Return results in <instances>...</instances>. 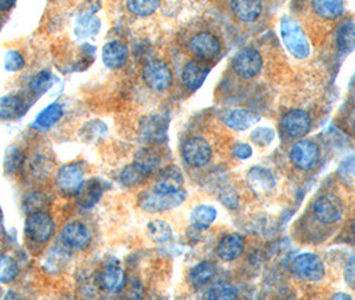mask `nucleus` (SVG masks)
Masks as SVG:
<instances>
[{"label": "nucleus", "mask_w": 355, "mask_h": 300, "mask_svg": "<svg viewBox=\"0 0 355 300\" xmlns=\"http://www.w3.org/2000/svg\"><path fill=\"white\" fill-rule=\"evenodd\" d=\"M290 161L298 170H311L320 161V148L313 141H297L290 150Z\"/></svg>", "instance_id": "12"}, {"label": "nucleus", "mask_w": 355, "mask_h": 300, "mask_svg": "<svg viewBox=\"0 0 355 300\" xmlns=\"http://www.w3.org/2000/svg\"><path fill=\"white\" fill-rule=\"evenodd\" d=\"M206 298L211 300L235 299L238 298V290L230 283H216L206 292Z\"/></svg>", "instance_id": "36"}, {"label": "nucleus", "mask_w": 355, "mask_h": 300, "mask_svg": "<svg viewBox=\"0 0 355 300\" xmlns=\"http://www.w3.org/2000/svg\"><path fill=\"white\" fill-rule=\"evenodd\" d=\"M216 276V265L213 262H200L190 270L189 279L196 288H203L213 282Z\"/></svg>", "instance_id": "26"}, {"label": "nucleus", "mask_w": 355, "mask_h": 300, "mask_svg": "<svg viewBox=\"0 0 355 300\" xmlns=\"http://www.w3.org/2000/svg\"><path fill=\"white\" fill-rule=\"evenodd\" d=\"M313 212L317 220L323 224L337 223L343 216V203L334 194H323L314 202Z\"/></svg>", "instance_id": "8"}, {"label": "nucleus", "mask_w": 355, "mask_h": 300, "mask_svg": "<svg viewBox=\"0 0 355 300\" xmlns=\"http://www.w3.org/2000/svg\"><path fill=\"white\" fill-rule=\"evenodd\" d=\"M345 279L347 284L355 287V256L352 258L345 267Z\"/></svg>", "instance_id": "44"}, {"label": "nucleus", "mask_w": 355, "mask_h": 300, "mask_svg": "<svg viewBox=\"0 0 355 300\" xmlns=\"http://www.w3.org/2000/svg\"><path fill=\"white\" fill-rule=\"evenodd\" d=\"M232 70L235 71L236 75H239L243 79H252L262 70L263 66V59L262 55L252 48V47H245L239 50L238 53L234 55L231 60Z\"/></svg>", "instance_id": "6"}, {"label": "nucleus", "mask_w": 355, "mask_h": 300, "mask_svg": "<svg viewBox=\"0 0 355 300\" xmlns=\"http://www.w3.org/2000/svg\"><path fill=\"white\" fill-rule=\"evenodd\" d=\"M168 119L162 115L144 116L139 123V132L143 139L150 143H162L167 138Z\"/></svg>", "instance_id": "14"}, {"label": "nucleus", "mask_w": 355, "mask_h": 300, "mask_svg": "<svg viewBox=\"0 0 355 300\" xmlns=\"http://www.w3.org/2000/svg\"><path fill=\"white\" fill-rule=\"evenodd\" d=\"M4 69L8 72H18V71L23 70L26 66V60L21 56V53L15 50L7 51L4 55Z\"/></svg>", "instance_id": "41"}, {"label": "nucleus", "mask_w": 355, "mask_h": 300, "mask_svg": "<svg viewBox=\"0 0 355 300\" xmlns=\"http://www.w3.org/2000/svg\"><path fill=\"white\" fill-rule=\"evenodd\" d=\"M55 83V76L50 71H40L34 75L30 80V89L35 95H43L51 89Z\"/></svg>", "instance_id": "35"}, {"label": "nucleus", "mask_w": 355, "mask_h": 300, "mask_svg": "<svg viewBox=\"0 0 355 300\" xmlns=\"http://www.w3.org/2000/svg\"><path fill=\"white\" fill-rule=\"evenodd\" d=\"M26 112L24 100L18 95H4L0 98V119L17 121Z\"/></svg>", "instance_id": "24"}, {"label": "nucleus", "mask_w": 355, "mask_h": 300, "mask_svg": "<svg viewBox=\"0 0 355 300\" xmlns=\"http://www.w3.org/2000/svg\"><path fill=\"white\" fill-rule=\"evenodd\" d=\"M211 69L205 64L202 60L189 62L182 71V82L186 89L196 91L203 86Z\"/></svg>", "instance_id": "19"}, {"label": "nucleus", "mask_w": 355, "mask_h": 300, "mask_svg": "<svg viewBox=\"0 0 355 300\" xmlns=\"http://www.w3.org/2000/svg\"><path fill=\"white\" fill-rule=\"evenodd\" d=\"M232 155L236 159H249L252 155V148H251V145L246 144V143H238L232 147Z\"/></svg>", "instance_id": "43"}, {"label": "nucleus", "mask_w": 355, "mask_h": 300, "mask_svg": "<svg viewBox=\"0 0 355 300\" xmlns=\"http://www.w3.org/2000/svg\"><path fill=\"white\" fill-rule=\"evenodd\" d=\"M144 177H147L143 174L142 170L135 163L127 166L123 168V171L121 173V182H122V184H125L127 187L137 186V184L142 183Z\"/></svg>", "instance_id": "38"}, {"label": "nucleus", "mask_w": 355, "mask_h": 300, "mask_svg": "<svg viewBox=\"0 0 355 300\" xmlns=\"http://www.w3.org/2000/svg\"><path fill=\"white\" fill-rule=\"evenodd\" d=\"M182 155L190 167L202 168L211 160L213 150L206 139L200 136H193L184 141L182 147Z\"/></svg>", "instance_id": "7"}, {"label": "nucleus", "mask_w": 355, "mask_h": 300, "mask_svg": "<svg viewBox=\"0 0 355 300\" xmlns=\"http://www.w3.org/2000/svg\"><path fill=\"white\" fill-rule=\"evenodd\" d=\"M19 272L20 267L14 258L8 255H0V283L7 284L14 282L18 278Z\"/></svg>", "instance_id": "34"}, {"label": "nucleus", "mask_w": 355, "mask_h": 300, "mask_svg": "<svg viewBox=\"0 0 355 300\" xmlns=\"http://www.w3.org/2000/svg\"><path fill=\"white\" fill-rule=\"evenodd\" d=\"M159 0H127L128 11L135 17L153 15L159 8Z\"/></svg>", "instance_id": "33"}, {"label": "nucleus", "mask_w": 355, "mask_h": 300, "mask_svg": "<svg viewBox=\"0 0 355 300\" xmlns=\"http://www.w3.org/2000/svg\"><path fill=\"white\" fill-rule=\"evenodd\" d=\"M101 30V20L92 12H85L79 15L73 24V34L78 39H89L96 35Z\"/></svg>", "instance_id": "27"}, {"label": "nucleus", "mask_w": 355, "mask_h": 300, "mask_svg": "<svg viewBox=\"0 0 355 300\" xmlns=\"http://www.w3.org/2000/svg\"><path fill=\"white\" fill-rule=\"evenodd\" d=\"M353 130H354V135H355V123H354V128H353Z\"/></svg>", "instance_id": "48"}, {"label": "nucleus", "mask_w": 355, "mask_h": 300, "mask_svg": "<svg viewBox=\"0 0 355 300\" xmlns=\"http://www.w3.org/2000/svg\"><path fill=\"white\" fill-rule=\"evenodd\" d=\"M274 139H275V131L268 127H257L251 132V141L261 147H266L268 144H271Z\"/></svg>", "instance_id": "40"}, {"label": "nucleus", "mask_w": 355, "mask_h": 300, "mask_svg": "<svg viewBox=\"0 0 355 300\" xmlns=\"http://www.w3.org/2000/svg\"><path fill=\"white\" fill-rule=\"evenodd\" d=\"M102 59L107 69L119 70L128 59V47L119 40H111L102 48Z\"/></svg>", "instance_id": "20"}, {"label": "nucleus", "mask_w": 355, "mask_h": 300, "mask_svg": "<svg viewBox=\"0 0 355 300\" xmlns=\"http://www.w3.org/2000/svg\"><path fill=\"white\" fill-rule=\"evenodd\" d=\"M313 11L322 19L333 20L343 14V0H311Z\"/></svg>", "instance_id": "30"}, {"label": "nucleus", "mask_w": 355, "mask_h": 300, "mask_svg": "<svg viewBox=\"0 0 355 300\" xmlns=\"http://www.w3.org/2000/svg\"><path fill=\"white\" fill-rule=\"evenodd\" d=\"M189 48L199 60L210 62L220 53L222 44L218 36L214 35L213 33L202 31L191 37L189 43Z\"/></svg>", "instance_id": "11"}, {"label": "nucleus", "mask_w": 355, "mask_h": 300, "mask_svg": "<svg viewBox=\"0 0 355 300\" xmlns=\"http://www.w3.org/2000/svg\"><path fill=\"white\" fill-rule=\"evenodd\" d=\"M334 299H352V297L347 295V294L340 292V294H336V295H334Z\"/></svg>", "instance_id": "46"}, {"label": "nucleus", "mask_w": 355, "mask_h": 300, "mask_svg": "<svg viewBox=\"0 0 355 300\" xmlns=\"http://www.w3.org/2000/svg\"><path fill=\"white\" fill-rule=\"evenodd\" d=\"M23 161H24V154H23L21 148H19L17 145L7 148L6 155H4V161H3L6 173H8V174L17 173L21 167Z\"/></svg>", "instance_id": "37"}, {"label": "nucleus", "mask_w": 355, "mask_h": 300, "mask_svg": "<svg viewBox=\"0 0 355 300\" xmlns=\"http://www.w3.org/2000/svg\"><path fill=\"white\" fill-rule=\"evenodd\" d=\"M352 230H353V233L355 235V219L353 220V224H352Z\"/></svg>", "instance_id": "47"}, {"label": "nucleus", "mask_w": 355, "mask_h": 300, "mask_svg": "<svg viewBox=\"0 0 355 300\" xmlns=\"http://www.w3.org/2000/svg\"><path fill=\"white\" fill-rule=\"evenodd\" d=\"M99 283L101 287L110 294L121 292L125 285V268L118 262L107 263L99 274Z\"/></svg>", "instance_id": "15"}, {"label": "nucleus", "mask_w": 355, "mask_h": 300, "mask_svg": "<svg viewBox=\"0 0 355 300\" xmlns=\"http://www.w3.org/2000/svg\"><path fill=\"white\" fill-rule=\"evenodd\" d=\"M186 191L180 190L178 193H162L158 190L144 191L138 197L139 207L147 212L170 211L179 207L186 200Z\"/></svg>", "instance_id": "2"}, {"label": "nucleus", "mask_w": 355, "mask_h": 300, "mask_svg": "<svg viewBox=\"0 0 355 300\" xmlns=\"http://www.w3.org/2000/svg\"><path fill=\"white\" fill-rule=\"evenodd\" d=\"M24 232L35 243L49 242L55 232L53 216L44 211L30 212L26 218Z\"/></svg>", "instance_id": "3"}, {"label": "nucleus", "mask_w": 355, "mask_h": 300, "mask_svg": "<svg viewBox=\"0 0 355 300\" xmlns=\"http://www.w3.org/2000/svg\"><path fill=\"white\" fill-rule=\"evenodd\" d=\"M183 184H184V177L179 171V168L170 166L162 170L154 188L162 193H178L183 190Z\"/></svg>", "instance_id": "23"}, {"label": "nucleus", "mask_w": 355, "mask_h": 300, "mask_svg": "<svg viewBox=\"0 0 355 300\" xmlns=\"http://www.w3.org/2000/svg\"><path fill=\"white\" fill-rule=\"evenodd\" d=\"M291 272L304 282H320L324 276V265L315 254H301L291 262Z\"/></svg>", "instance_id": "5"}, {"label": "nucleus", "mask_w": 355, "mask_h": 300, "mask_svg": "<svg viewBox=\"0 0 355 300\" xmlns=\"http://www.w3.org/2000/svg\"><path fill=\"white\" fill-rule=\"evenodd\" d=\"M282 128L291 138H303L311 130V118L303 109H291L282 118Z\"/></svg>", "instance_id": "13"}, {"label": "nucleus", "mask_w": 355, "mask_h": 300, "mask_svg": "<svg viewBox=\"0 0 355 300\" xmlns=\"http://www.w3.org/2000/svg\"><path fill=\"white\" fill-rule=\"evenodd\" d=\"M60 239L67 249L83 251L89 248L92 242V232L83 222L72 220L64 226Z\"/></svg>", "instance_id": "10"}, {"label": "nucleus", "mask_w": 355, "mask_h": 300, "mask_svg": "<svg viewBox=\"0 0 355 300\" xmlns=\"http://www.w3.org/2000/svg\"><path fill=\"white\" fill-rule=\"evenodd\" d=\"M222 121L234 131H246L261 121V116L254 111L236 108L223 112Z\"/></svg>", "instance_id": "17"}, {"label": "nucleus", "mask_w": 355, "mask_h": 300, "mask_svg": "<svg viewBox=\"0 0 355 300\" xmlns=\"http://www.w3.org/2000/svg\"><path fill=\"white\" fill-rule=\"evenodd\" d=\"M248 186L257 195H267L275 187V177L270 170L263 167H252L248 173Z\"/></svg>", "instance_id": "21"}, {"label": "nucleus", "mask_w": 355, "mask_h": 300, "mask_svg": "<svg viewBox=\"0 0 355 300\" xmlns=\"http://www.w3.org/2000/svg\"><path fill=\"white\" fill-rule=\"evenodd\" d=\"M15 3L17 0H0V12H8Z\"/></svg>", "instance_id": "45"}, {"label": "nucleus", "mask_w": 355, "mask_h": 300, "mask_svg": "<svg viewBox=\"0 0 355 300\" xmlns=\"http://www.w3.org/2000/svg\"><path fill=\"white\" fill-rule=\"evenodd\" d=\"M246 247V240L241 233H229L220 239L216 246V255L223 262L238 259Z\"/></svg>", "instance_id": "18"}, {"label": "nucleus", "mask_w": 355, "mask_h": 300, "mask_svg": "<svg viewBox=\"0 0 355 300\" xmlns=\"http://www.w3.org/2000/svg\"><path fill=\"white\" fill-rule=\"evenodd\" d=\"M85 182V166L83 163L75 161L62 166L56 174L58 188L63 194L73 195L80 188Z\"/></svg>", "instance_id": "9"}, {"label": "nucleus", "mask_w": 355, "mask_h": 300, "mask_svg": "<svg viewBox=\"0 0 355 300\" xmlns=\"http://www.w3.org/2000/svg\"><path fill=\"white\" fill-rule=\"evenodd\" d=\"M354 87H355V75H354Z\"/></svg>", "instance_id": "49"}, {"label": "nucleus", "mask_w": 355, "mask_h": 300, "mask_svg": "<svg viewBox=\"0 0 355 300\" xmlns=\"http://www.w3.org/2000/svg\"><path fill=\"white\" fill-rule=\"evenodd\" d=\"M218 216L216 209L209 204H200L190 213V223L196 230H207L211 227Z\"/></svg>", "instance_id": "29"}, {"label": "nucleus", "mask_w": 355, "mask_h": 300, "mask_svg": "<svg viewBox=\"0 0 355 300\" xmlns=\"http://www.w3.org/2000/svg\"><path fill=\"white\" fill-rule=\"evenodd\" d=\"M232 14L243 23H254L262 14L261 0H231Z\"/></svg>", "instance_id": "22"}, {"label": "nucleus", "mask_w": 355, "mask_h": 300, "mask_svg": "<svg viewBox=\"0 0 355 300\" xmlns=\"http://www.w3.org/2000/svg\"><path fill=\"white\" fill-rule=\"evenodd\" d=\"M64 249L59 248H51V255H47V259L44 262V268H50L51 272H56L58 268H62L66 265V261L69 259V254Z\"/></svg>", "instance_id": "39"}, {"label": "nucleus", "mask_w": 355, "mask_h": 300, "mask_svg": "<svg viewBox=\"0 0 355 300\" xmlns=\"http://www.w3.org/2000/svg\"><path fill=\"white\" fill-rule=\"evenodd\" d=\"M47 199L46 196L40 193H34V194H30L26 199H24V209L26 211L35 212V211H43L44 207L47 206Z\"/></svg>", "instance_id": "42"}, {"label": "nucleus", "mask_w": 355, "mask_h": 300, "mask_svg": "<svg viewBox=\"0 0 355 300\" xmlns=\"http://www.w3.org/2000/svg\"><path fill=\"white\" fill-rule=\"evenodd\" d=\"M105 193V184L99 179H89L83 182L80 188L76 191V202L82 209L89 210L95 207Z\"/></svg>", "instance_id": "16"}, {"label": "nucleus", "mask_w": 355, "mask_h": 300, "mask_svg": "<svg viewBox=\"0 0 355 300\" xmlns=\"http://www.w3.org/2000/svg\"><path fill=\"white\" fill-rule=\"evenodd\" d=\"M134 163L142 170V173L146 177H148L159 167V154L153 148H142L137 152Z\"/></svg>", "instance_id": "31"}, {"label": "nucleus", "mask_w": 355, "mask_h": 300, "mask_svg": "<svg viewBox=\"0 0 355 300\" xmlns=\"http://www.w3.org/2000/svg\"><path fill=\"white\" fill-rule=\"evenodd\" d=\"M337 48L342 55H349L355 50V23L347 20L337 28L336 34Z\"/></svg>", "instance_id": "28"}, {"label": "nucleus", "mask_w": 355, "mask_h": 300, "mask_svg": "<svg viewBox=\"0 0 355 300\" xmlns=\"http://www.w3.org/2000/svg\"><path fill=\"white\" fill-rule=\"evenodd\" d=\"M142 75L144 83L157 92H164L173 85V71L166 62L160 59L147 62L143 67Z\"/></svg>", "instance_id": "4"}, {"label": "nucleus", "mask_w": 355, "mask_h": 300, "mask_svg": "<svg viewBox=\"0 0 355 300\" xmlns=\"http://www.w3.org/2000/svg\"><path fill=\"white\" fill-rule=\"evenodd\" d=\"M281 37L286 50L293 58L302 60L310 56V42L295 19L291 17L281 19Z\"/></svg>", "instance_id": "1"}, {"label": "nucleus", "mask_w": 355, "mask_h": 300, "mask_svg": "<svg viewBox=\"0 0 355 300\" xmlns=\"http://www.w3.org/2000/svg\"><path fill=\"white\" fill-rule=\"evenodd\" d=\"M147 235L155 243H166L173 239V229L164 220H153L147 224Z\"/></svg>", "instance_id": "32"}, {"label": "nucleus", "mask_w": 355, "mask_h": 300, "mask_svg": "<svg viewBox=\"0 0 355 300\" xmlns=\"http://www.w3.org/2000/svg\"><path fill=\"white\" fill-rule=\"evenodd\" d=\"M63 114H64V109L62 105L51 103L37 114L33 127L37 131H47V130L53 128V125L62 119Z\"/></svg>", "instance_id": "25"}]
</instances>
